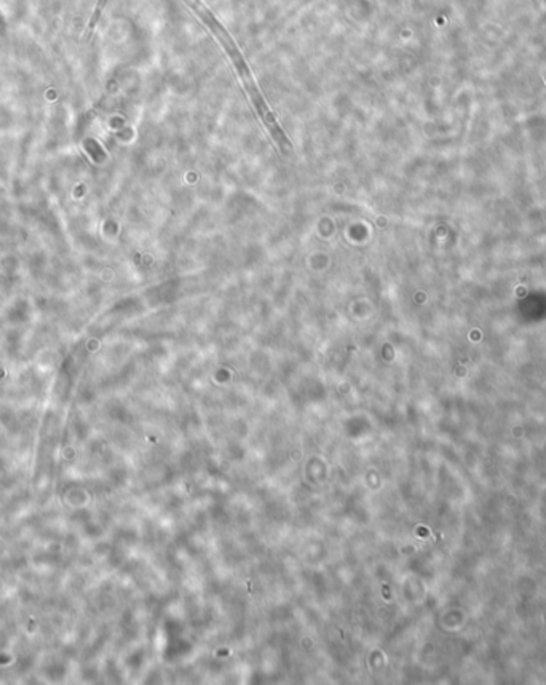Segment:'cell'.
I'll use <instances>...</instances> for the list:
<instances>
[{
	"mask_svg": "<svg viewBox=\"0 0 546 685\" xmlns=\"http://www.w3.org/2000/svg\"><path fill=\"white\" fill-rule=\"evenodd\" d=\"M189 7L193 10L195 14H197V16L202 19L204 24H206V26L209 27V31H211L214 36H216L219 43H221V45L224 47V50H226L228 58L232 60L233 66L237 67L238 74H240V77H241L243 85H245L246 91L250 93L252 103H254L256 109H257V112H259V115L262 117V120L265 121L267 128L270 130V133H272L273 138H275L276 143L280 144L283 149H291L289 141H287L286 134L283 133L280 126H278L275 117H273V114L270 112V109L267 108V104H265L264 98H262L259 88L256 86V82H254V79H252L251 69L248 67L245 58H243L241 51H240V48H238L235 40H233V38L230 37V34L227 32V29L217 21L211 10H209L206 5L202 2V0H192V2H189Z\"/></svg>",
	"mask_w": 546,
	"mask_h": 685,
	"instance_id": "cell-1",
	"label": "cell"
},
{
	"mask_svg": "<svg viewBox=\"0 0 546 685\" xmlns=\"http://www.w3.org/2000/svg\"><path fill=\"white\" fill-rule=\"evenodd\" d=\"M106 3H107V0H99L96 5V10H95V13H93V18H91V21H90V26H88V36H90V32L95 29L96 26V23L99 21V16H101V12L104 10L106 7Z\"/></svg>",
	"mask_w": 546,
	"mask_h": 685,
	"instance_id": "cell-2",
	"label": "cell"
}]
</instances>
